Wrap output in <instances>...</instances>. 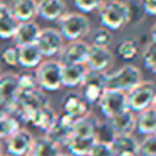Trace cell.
Here are the masks:
<instances>
[{
	"instance_id": "cell-23",
	"label": "cell",
	"mask_w": 156,
	"mask_h": 156,
	"mask_svg": "<svg viewBox=\"0 0 156 156\" xmlns=\"http://www.w3.org/2000/svg\"><path fill=\"white\" fill-rule=\"evenodd\" d=\"M112 149L118 154H139V141L133 134H118L112 141Z\"/></svg>"
},
{
	"instance_id": "cell-4",
	"label": "cell",
	"mask_w": 156,
	"mask_h": 156,
	"mask_svg": "<svg viewBox=\"0 0 156 156\" xmlns=\"http://www.w3.org/2000/svg\"><path fill=\"white\" fill-rule=\"evenodd\" d=\"M35 79L41 91H59L62 87V64L59 61L41 62L35 72Z\"/></svg>"
},
{
	"instance_id": "cell-18",
	"label": "cell",
	"mask_w": 156,
	"mask_h": 156,
	"mask_svg": "<svg viewBox=\"0 0 156 156\" xmlns=\"http://www.w3.org/2000/svg\"><path fill=\"white\" fill-rule=\"evenodd\" d=\"M9 10L19 22L34 20L37 15V0H12Z\"/></svg>"
},
{
	"instance_id": "cell-36",
	"label": "cell",
	"mask_w": 156,
	"mask_h": 156,
	"mask_svg": "<svg viewBox=\"0 0 156 156\" xmlns=\"http://www.w3.org/2000/svg\"><path fill=\"white\" fill-rule=\"evenodd\" d=\"M2 61H4L7 66H10V67L19 66V51H17V45L5 49V51L2 52Z\"/></svg>"
},
{
	"instance_id": "cell-13",
	"label": "cell",
	"mask_w": 156,
	"mask_h": 156,
	"mask_svg": "<svg viewBox=\"0 0 156 156\" xmlns=\"http://www.w3.org/2000/svg\"><path fill=\"white\" fill-rule=\"evenodd\" d=\"M89 52V44L84 41H72L62 47L59 52L61 64H86V57Z\"/></svg>"
},
{
	"instance_id": "cell-15",
	"label": "cell",
	"mask_w": 156,
	"mask_h": 156,
	"mask_svg": "<svg viewBox=\"0 0 156 156\" xmlns=\"http://www.w3.org/2000/svg\"><path fill=\"white\" fill-rule=\"evenodd\" d=\"M67 14V5L64 0H39L37 15L45 20H61Z\"/></svg>"
},
{
	"instance_id": "cell-45",
	"label": "cell",
	"mask_w": 156,
	"mask_h": 156,
	"mask_svg": "<svg viewBox=\"0 0 156 156\" xmlns=\"http://www.w3.org/2000/svg\"><path fill=\"white\" fill-rule=\"evenodd\" d=\"M153 74H154V76H156V69H154V71H153Z\"/></svg>"
},
{
	"instance_id": "cell-46",
	"label": "cell",
	"mask_w": 156,
	"mask_h": 156,
	"mask_svg": "<svg viewBox=\"0 0 156 156\" xmlns=\"http://www.w3.org/2000/svg\"><path fill=\"white\" fill-rule=\"evenodd\" d=\"M4 156H10V154H4Z\"/></svg>"
},
{
	"instance_id": "cell-16",
	"label": "cell",
	"mask_w": 156,
	"mask_h": 156,
	"mask_svg": "<svg viewBox=\"0 0 156 156\" xmlns=\"http://www.w3.org/2000/svg\"><path fill=\"white\" fill-rule=\"evenodd\" d=\"M89 69L86 64H62V86L77 87L86 79Z\"/></svg>"
},
{
	"instance_id": "cell-5",
	"label": "cell",
	"mask_w": 156,
	"mask_h": 156,
	"mask_svg": "<svg viewBox=\"0 0 156 156\" xmlns=\"http://www.w3.org/2000/svg\"><path fill=\"white\" fill-rule=\"evenodd\" d=\"M128 96V109L133 112H141L153 108L156 99V84L151 81H143L134 89L126 92Z\"/></svg>"
},
{
	"instance_id": "cell-44",
	"label": "cell",
	"mask_w": 156,
	"mask_h": 156,
	"mask_svg": "<svg viewBox=\"0 0 156 156\" xmlns=\"http://www.w3.org/2000/svg\"><path fill=\"white\" fill-rule=\"evenodd\" d=\"M59 156H72V154H69V153H67V154H62V153H61V154H59Z\"/></svg>"
},
{
	"instance_id": "cell-25",
	"label": "cell",
	"mask_w": 156,
	"mask_h": 156,
	"mask_svg": "<svg viewBox=\"0 0 156 156\" xmlns=\"http://www.w3.org/2000/svg\"><path fill=\"white\" fill-rule=\"evenodd\" d=\"M30 154L32 156H59L61 154V146L55 144L54 141H51L47 136H41V138L34 139Z\"/></svg>"
},
{
	"instance_id": "cell-27",
	"label": "cell",
	"mask_w": 156,
	"mask_h": 156,
	"mask_svg": "<svg viewBox=\"0 0 156 156\" xmlns=\"http://www.w3.org/2000/svg\"><path fill=\"white\" fill-rule=\"evenodd\" d=\"M99 119L92 114H87L84 118H79L74 121L72 126V134L74 136H94V129Z\"/></svg>"
},
{
	"instance_id": "cell-22",
	"label": "cell",
	"mask_w": 156,
	"mask_h": 156,
	"mask_svg": "<svg viewBox=\"0 0 156 156\" xmlns=\"http://www.w3.org/2000/svg\"><path fill=\"white\" fill-rule=\"evenodd\" d=\"M94 143H96L94 136H74V134H71V138H69L66 146L69 149V154H72V156H89Z\"/></svg>"
},
{
	"instance_id": "cell-47",
	"label": "cell",
	"mask_w": 156,
	"mask_h": 156,
	"mask_svg": "<svg viewBox=\"0 0 156 156\" xmlns=\"http://www.w3.org/2000/svg\"><path fill=\"white\" fill-rule=\"evenodd\" d=\"M27 156H32V154H27Z\"/></svg>"
},
{
	"instance_id": "cell-35",
	"label": "cell",
	"mask_w": 156,
	"mask_h": 156,
	"mask_svg": "<svg viewBox=\"0 0 156 156\" xmlns=\"http://www.w3.org/2000/svg\"><path fill=\"white\" fill-rule=\"evenodd\" d=\"M143 62H144L146 69H149L151 72L156 69V45L154 44H149L148 47H144V51H143Z\"/></svg>"
},
{
	"instance_id": "cell-12",
	"label": "cell",
	"mask_w": 156,
	"mask_h": 156,
	"mask_svg": "<svg viewBox=\"0 0 156 156\" xmlns=\"http://www.w3.org/2000/svg\"><path fill=\"white\" fill-rule=\"evenodd\" d=\"M112 61V52L109 47H98V45H89V52L86 57V66L89 71L94 72H106L111 67Z\"/></svg>"
},
{
	"instance_id": "cell-43",
	"label": "cell",
	"mask_w": 156,
	"mask_h": 156,
	"mask_svg": "<svg viewBox=\"0 0 156 156\" xmlns=\"http://www.w3.org/2000/svg\"><path fill=\"white\" fill-rule=\"evenodd\" d=\"M153 109L156 111V99H154V102H153Z\"/></svg>"
},
{
	"instance_id": "cell-41",
	"label": "cell",
	"mask_w": 156,
	"mask_h": 156,
	"mask_svg": "<svg viewBox=\"0 0 156 156\" xmlns=\"http://www.w3.org/2000/svg\"><path fill=\"white\" fill-rule=\"evenodd\" d=\"M0 156H4V146H2V143H0Z\"/></svg>"
},
{
	"instance_id": "cell-33",
	"label": "cell",
	"mask_w": 156,
	"mask_h": 156,
	"mask_svg": "<svg viewBox=\"0 0 156 156\" xmlns=\"http://www.w3.org/2000/svg\"><path fill=\"white\" fill-rule=\"evenodd\" d=\"M112 41V35H111V30L108 29H98L92 35V44L91 45H98V47H109Z\"/></svg>"
},
{
	"instance_id": "cell-28",
	"label": "cell",
	"mask_w": 156,
	"mask_h": 156,
	"mask_svg": "<svg viewBox=\"0 0 156 156\" xmlns=\"http://www.w3.org/2000/svg\"><path fill=\"white\" fill-rule=\"evenodd\" d=\"M116 131L112 129V126L109 124V121H98L94 129V139L96 143H104V144H112V141L116 139Z\"/></svg>"
},
{
	"instance_id": "cell-6",
	"label": "cell",
	"mask_w": 156,
	"mask_h": 156,
	"mask_svg": "<svg viewBox=\"0 0 156 156\" xmlns=\"http://www.w3.org/2000/svg\"><path fill=\"white\" fill-rule=\"evenodd\" d=\"M98 104H99V108H101L102 114L108 119H111V118H114V116L121 114V112L128 111V96L122 91L106 89Z\"/></svg>"
},
{
	"instance_id": "cell-32",
	"label": "cell",
	"mask_w": 156,
	"mask_h": 156,
	"mask_svg": "<svg viewBox=\"0 0 156 156\" xmlns=\"http://www.w3.org/2000/svg\"><path fill=\"white\" fill-rule=\"evenodd\" d=\"M39 84L35 76L32 74H20L19 76V92H29V91H37Z\"/></svg>"
},
{
	"instance_id": "cell-24",
	"label": "cell",
	"mask_w": 156,
	"mask_h": 156,
	"mask_svg": "<svg viewBox=\"0 0 156 156\" xmlns=\"http://www.w3.org/2000/svg\"><path fill=\"white\" fill-rule=\"evenodd\" d=\"M136 129L138 133L144 136H153L156 134V111L153 108L146 109V111L138 112L136 116Z\"/></svg>"
},
{
	"instance_id": "cell-19",
	"label": "cell",
	"mask_w": 156,
	"mask_h": 156,
	"mask_svg": "<svg viewBox=\"0 0 156 156\" xmlns=\"http://www.w3.org/2000/svg\"><path fill=\"white\" fill-rule=\"evenodd\" d=\"M55 119H57L55 111L51 108V106H45V108L39 109V111L34 112V114L29 116L27 121H25V124L32 126V128H35V129H41V131H47V129L55 122Z\"/></svg>"
},
{
	"instance_id": "cell-11",
	"label": "cell",
	"mask_w": 156,
	"mask_h": 156,
	"mask_svg": "<svg viewBox=\"0 0 156 156\" xmlns=\"http://www.w3.org/2000/svg\"><path fill=\"white\" fill-rule=\"evenodd\" d=\"M74 118L64 114L62 112L61 116H57L55 122L51 126V128L45 131V136H47L51 141H54L55 144L62 146V144H67L69 138L72 134V126H74Z\"/></svg>"
},
{
	"instance_id": "cell-48",
	"label": "cell",
	"mask_w": 156,
	"mask_h": 156,
	"mask_svg": "<svg viewBox=\"0 0 156 156\" xmlns=\"http://www.w3.org/2000/svg\"><path fill=\"white\" fill-rule=\"evenodd\" d=\"M0 74H2V72H0Z\"/></svg>"
},
{
	"instance_id": "cell-8",
	"label": "cell",
	"mask_w": 156,
	"mask_h": 156,
	"mask_svg": "<svg viewBox=\"0 0 156 156\" xmlns=\"http://www.w3.org/2000/svg\"><path fill=\"white\" fill-rule=\"evenodd\" d=\"M37 47L41 49L44 57H54L64 47V37L57 29H41V34L37 37Z\"/></svg>"
},
{
	"instance_id": "cell-17",
	"label": "cell",
	"mask_w": 156,
	"mask_h": 156,
	"mask_svg": "<svg viewBox=\"0 0 156 156\" xmlns=\"http://www.w3.org/2000/svg\"><path fill=\"white\" fill-rule=\"evenodd\" d=\"M17 51H19V66L24 69H37L41 66L42 59H44L37 44L19 45Z\"/></svg>"
},
{
	"instance_id": "cell-20",
	"label": "cell",
	"mask_w": 156,
	"mask_h": 156,
	"mask_svg": "<svg viewBox=\"0 0 156 156\" xmlns=\"http://www.w3.org/2000/svg\"><path fill=\"white\" fill-rule=\"evenodd\" d=\"M39 34H41V27H39L37 22H34V20L20 22L17 32H15V35H14V41H15V44H17V47L19 45L35 44Z\"/></svg>"
},
{
	"instance_id": "cell-34",
	"label": "cell",
	"mask_w": 156,
	"mask_h": 156,
	"mask_svg": "<svg viewBox=\"0 0 156 156\" xmlns=\"http://www.w3.org/2000/svg\"><path fill=\"white\" fill-rule=\"evenodd\" d=\"M139 154L141 156H156V136H144L139 143Z\"/></svg>"
},
{
	"instance_id": "cell-39",
	"label": "cell",
	"mask_w": 156,
	"mask_h": 156,
	"mask_svg": "<svg viewBox=\"0 0 156 156\" xmlns=\"http://www.w3.org/2000/svg\"><path fill=\"white\" fill-rule=\"evenodd\" d=\"M149 37H151V44L156 45V22H154V25L151 27V30H149Z\"/></svg>"
},
{
	"instance_id": "cell-1",
	"label": "cell",
	"mask_w": 156,
	"mask_h": 156,
	"mask_svg": "<svg viewBox=\"0 0 156 156\" xmlns=\"http://www.w3.org/2000/svg\"><path fill=\"white\" fill-rule=\"evenodd\" d=\"M99 20L102 29L119 30L131 20V7L119 0H106L99 9Z\"/></svg>"
},
{
	"instance_id": "cell-38",
	"label": "cell",
	"mask_w": 156,
	"mask_h": 156,
	"mask_svg": "<svg viewBox=\"0 0 156 156\" xmlns=\"http://www.w3.org/2000/svg\"><path fill=\"white\" fill-rule=\"evenodd\" d=\"M141 9L146 15H156V0H141Z\"/></svg>"
},
{
	"instance_id": "cell-31",
	"label": "cell",
	"mask_w": 156,
	"mask_h": 156,
	"mask_svg": "<svg viewBox=\"0 0 156 156\" xmlns=\"http://www.w3.org/2000/svg\"><path fill=\"white\" fill-rule=\"evenodd\" d=\"M76 5V9H79L81 14H91L101 9V5L104 4V0H72Z\"/></svg>"
},
{
	"instance_id": "cell-30",
	"label": "cell",
	"mask_w": 156,
	"mask_h": 156,
	"mask_svg": "<svg viewBox=\"0 0 156 156\" xmlns=\"http://www.w3.org/2000/svg\"><path fill=\"white\" fill-rule=\"evenodd\" d=\"M139 52V45L136 41H131V39H128V41H122L121 44L118 45V54L121 55L124 61H131V59H134L136 55H138Z\"/></svg>"
},
{
	"instance_id": "cell-7",
	"label": "cell",
	"mask_w": 156,
	"mask_h": 156,
	"mask_svg": "<svg viewBox=\"0 0 156 156\" xmlns=\"http://www.w3.org/2000/svg\"><path fill=\"white\" fill-rule=\"evenodd\" d=\"M81 86H82V98L87 101V104H98L101 96L106 91V74L104 72L89 71Z\"/></svg>"
},
{
	"instance_id": "cell-37",
	"label": "cell",
	"mask_w": 156,
	"mask_h": 156,
	"mask_svg": "<svg viewBox=\"0 0 156 156\" xmlns=\"http://www.w3.org/2000/svg\"><path fill=\"white\" fill-rule=\"evenodd\" d=\"M89 156H116L114 149L111 144H104V143H94Z\"/></svg>"
},
{
	"instance_id": "cell-42",
	"label": "cell",
	"mask_w": 156,
	"mask_h": 156,
	"mask_svg": "<svg viewBox=\"0 0 156 156\" xmlns=\"http://www.w3.org/2000/svg\"><path fill=\"white\" fill-rule=\"evenodd\" d=\"M118 156H139V154H118Z\"/></svg>"
},
{
	"instance_id": "cell-2",
	"label": "cell",
	"mask_w": 156,
	"mask_h": 156,
	"mask_svg": "<svg viewBox=\"0 0 156 156\" xmlns=\"http://www.w3.org/2000/svg\"><path fill=\"white\" fill-rule=\"evenodd\" d=\"M143 82V74L136 66L126 64L112 74H106V89L129 92Z\"/></svg>"
},
{
	"instance_id": "cell-14",
	"label": "cell",
	"mask_w": 156,
	"mask_h": 156,
	"mask_svg": "<svg viewBox=\"0 0 156 156\" xmlns=\"http://www.w3.org/2000/svg\"><path fill=\"white\" fill-rule=\"evenodd\" d=\"M89 106L87 101L82 98V94H77V92H71L64 98V102H62V112L74 119L84 118V116L91 114L89 112Z\"/></svg>"
},
{
	"instance_id": "cell-40",
	"label": "cell",
	"mask_w": 156,
	"mask_h": 156,
	"mask_svg": "<svg viewBox=\"0 0 156 156\" xmlns=\"http://www.w3.org/2000/svg\"><path fill=\"white\" fill-rule=\"evenodd\" d=\"M7 4H5V2H4V0H0V14H2V12H5V10H7Z\"/></svg>"
},
{
	"instance_id": "cell-29",
	"label": "cell",
	"mask_w": 156,
	"mask_h": 156,
	"mask_svg": "<svg viewBox=\"0 0 156 156\" xmlns=\"http://www.w3.org/2000/svg\"><path fill=\"white\" fill-rule=\"evenodd\" d=\"M19 129H22V122L19 118H15L14 114L0 116V139H7Z\"/></svg>"
},
{
	"instance_id": "cell-10",
	"label": "cell",
	"mask_w": 156,
	"mask_h": 156,
	"mask_svg": "<svg viewBox=\"0 0 156 156\" xmlns=\"http://www.w3.org/2000/svg\"><path fill=\"white\" fill-rule=\"evenodd\" d=\"M19 96V76L14 72H4L0 74V104L4 108H14Z\"/></svg>"
},
{
	"instance_id": "cell-9",
	"label": "cell",
	"mask_w": 156,
	"mask_h": 156,
	"mask_svg": "<svg viewBox=\"0 0 156 156\" xmlns=\"http://www.w3.org/2000/svg\"><path fill=\"white\" fill-rule=\"evenodd\" d=\"M34 136L27 129H19L14 134L7 138V154L10 156H27L32 151V144H34Z\"/></svg>"
},
{
	"instance_id": "cell-21",
	"label": "cell",
	"mask_w": 156,
	"mask_h": 156,
	"mask_svg": "<svg viewBox=\"0 0 156 156\" xmlns=\"http://www.w3.org/2000/svg\"><path fill=\"white\" fill-rule=\"evenodd\" d=\"M108 121L116 131V134H133V131L136 129V112L128 109V111L121 112Z\"/></svg>"
},
{
	"instance_id": "cell-49",
	"label": "cell",
	"mask_w": 156,
	"mask_h": 156,
	"mask_svg": "<svg viewBox=\"0 0 156 156\" xmlns=\"http://www.w3.org/2000/svg\"><path fill=\"white\" fill-rule=\"evenodd\" d=\"M154 136H156V134H154Z\"/></svg>"
},
{
	"instance_id": "cell-26",
	"label": "cell",
	"mask_w": 156,
	"mask_h": 156,
	"mask_svg": "<svg viewBox=\"0 0 156 156\" xmlns=\"http://www.w3.org/2000/svg\"><path fill=\"white\" fill-rule=\"evenodd\" d=\"M19 24L20 22L10 14V10H5L0 14V39H14L15 32L19 29Z\"/></svg>"
},
{
	"instance_id": "cell-3",
	"label": "cell",
	"mask_w": 156,
	"mask_h": 156,
	"mask_svg": "<svg viewBox=\"0 0 156 156\" xmlns=\"http://www.w3.org/2000/svg\"><path fill=\"white\" fill-rule=\"evenodd\" d=\"M91 30V22L84 14H66L59 20V32L69 42L82 41L84 35Z\"/></svg>"
}]
</instances>
